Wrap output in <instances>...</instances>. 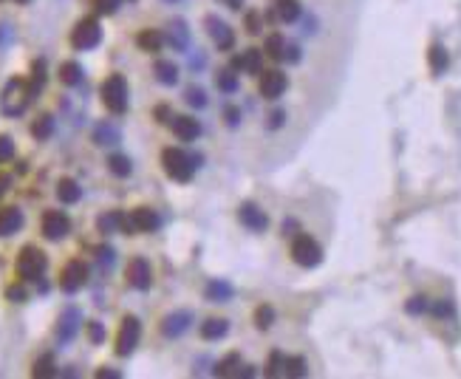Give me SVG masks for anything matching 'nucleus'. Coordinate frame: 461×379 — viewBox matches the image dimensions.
<instances>
[{"label": "nucleus", "instance_id": "obj_46", "mask_svg": "<svg viewBox=\"0 0 461 379\" xmlns=\"http://www.w3.org/2000/svg\"><path fill=\"white\" fill-rule=\"evenodd\" d=\"M88 340H91L93 345L105 343V325H102V323H88Z\"/></svg>", "mask_w": 461, "mask_h": 379}, {"label": "nucleus", "instance_id": "obj_29", "mask_svg": "<svg viewBox=\"0 0 461 379\" xmlns=\"http://www.w3.org/2000/svg\"><path fill=\"white\" fill-rule=\"evenodd\" d=\"M57 76H60V82H63V85L74 88V85H79V82H82V66H79L77 60H66V63L60 66Z\"/></svg>", "mask_w": 461, "mask_h": 379}, {"label": "nucleus", "instance_id": "obj_22", "mask_svg": "<svg viewBox=\"0 0 461 379\" xmlns=\"http://www.w3.org/2000/svg\"><path fill=\"white\" fill-rule=\"evenodd\" d=\"M232 286L227 281H210L207 283V289H204V298L210 300V303H230L232 300Z\"/></svg>", "mask_w": 461, "mask_h": 379}, {"label": "nucleus", "instance_id": "obj_15", "mask_svg": "<svg viewBox=\"0 0 461 379\" xmlns=\"http://www.w3.org/2000/svg\"><path fill=\"white\" fill-rule=\"evenodd\" d=\"M263 69V51L260 49H246L240 54L232 57V71H240V74H260Z\"/></svg>", "mask_w": 461, "mask_h": 379}, {"label": "nucleus", "instance_id": "obj_37", "mask_svg": "<svg viewBox=\"0 0 461 379\" xmlns=\"http://www.w3.org/2000/svg\"><path fill=\"white\" fill-rule=\"evenodd\" d=\"M184 102H187L190 108H196V111L207 108V94H204V88H198V85H187V91H184Z\"/></svg>", "mask_w": 461, "mask_h": 379}, {"label": "nucleus", "instance_id": "obj_21", "mask_svg": "<svg viewBox=\"0 0 461 379\" xmlns=\"http://www.w3.org/2000/svg\"><path fill=\"white\" fill-rule=\"evenodd\" d=\"M164 43H167V40H164V31H158V29H142V31L136 34V46H139L142 51H148V54L161 51Z\"/></svg>", "mask_w": 461, "mask_h": 379}, {"label": "nucleus", "instance_id": "obj_1", "mask_svg": "<svg viewBox=\"0 0 461 379\" xmlns=\"http://www.w3.org/2000/svg\"><path fill=\"white\" fill-rule=\"evenodd\" d=\"M198 161H201V156H193V153L181 151V148H164L161 151V167H164V173L173 181H181V184H187L193 178Z\"/></svg>", "mask_w": 461, "mask_h": 379}, {"label": "nucleus", "instance_id": "obj_47", "mask_svg": "<svg viewBox=\"0 0 461 379\" xmlns=\"http://www.w3.org/2000/svg\"><path fill=\"white\" fill-rule=\"evenodd\" d=\"M119 6H122V0H93L96 14H113Z\"/></svg>", "mask_w": 461, "mask_h": 379}, {"label": "nucleus", "instance_id": "obj_7", "mask_svg": "<svg viewBox=\"0 0 461 379\" xmlns=\"http://www.w3.org/2000/svg\"><path fill=\"white\" fill-rule=\"evenodd\" d=\"M292 258L298 266L303 269H314L323 263V246L311 238V235H298L295 243H292Z\"/></svg>", "mask_w": 461, "mask_h": 379}, {"label": "nucleus", "instance_id": "obj_30", "mask_svg": "<svg viewBox=\"0 0 461 379\" xmlns=\"http://www.w3.org/2000/svg\"><path fill=\"white\" fill-rule=\"evenodd\" d=\"M275 17H278L280 23H295V20L300 17V3H298V0H278Z\"/></svg>", "mask_w": 461, "mask_h": 379}, {"label": "nucleus", "instance_id": "obj_52", "mask_svg": "<svg viewBox=\"0 0 461 379\" xmlns=\"http://www.w3.org/2000/svg\"><path fill=\"white\" fill-rule=\"evenodd\" d=\"M283 122H286V113H283V111H275V113L269 116V128H280Z\"/></svg>", "mask_w": 461, "mask_h": 379}, {"label": "nucleus", "instance_id": "obj_38", "mask_svg": "<svg viewBox=\"0 0 461 379\" xmlns=\"http://www.w3.org/2000/svg\"><path fill=\"white\" fill-rule=\"evenodd\" d=\"M216 88L224 91V94H235V91H238V76H235V71H232V69L218 71V74H216Z\"/></svg>", "mask_w": 461, "mask_h": 379}, {"label": "nucleus", "instance_id": "obj_40", "mask_svg": "<svg viewBox=\"0 0 461 379\" xmlns=\"http://www.w3.org/2000/svg\"><path fill=\"white\" fill-rule=\"evenodd\" d=\"M308 363L303 357H286V377H306Z\"/></svg>", "mask_w": 461, "mask_h": 379}, {"label": "nucleus", "instance_id": "obj_26", "mask_svg": "<svg viewBox=\"0 0 461 379\" xmlns=\"http://www.w3.org/2000/svg\"><path fill=\"white\" fill-rule=\"evenodd\" d=\"M153 74L161 85H176L178 82V66L173 60H156Z\"/></svg>", "mask_w": 461, "mask_h": 379}, {"label": "nucleus", "instance_id": "obj_54", "mask_svg": "<svg viewBox=\"0 0 461 379\" xmlns=\"http://www.w3.org/2000/svg\"><path fill=\"white\" fill-rule=\"evenodd\" d=\"M286 57H289L292 63H298V60H300V49H298V46H286Z\"/></svg>", "mask_w": 461, "mask_h": 379}, {"label": "nucleus", "instance_id": "obj_4", "mask_svg": "<svg viewBox=\"0 0 461 379\" xmlns=\"http://www.w3.org/2000/svg\"><path fill=\"white\" fill-rule=\"evenodd\" d=\"M29 102H31V96H29V85H26L20 76L9 79V82H6V88H3V96H0V108H3V113H6V116H20V113L29 108Z\"/></svg>", "mask_w": 461, "mask_h": 379}, {"label": "nucleus", "instance_id": "obj_44", "mask_svg": "<svg viewBox=\"0 0 461 379\" xmlns=\"http://www.w3.org/2000/svg\"><path fill=\"white\" fill-rule=\"evenodd\" d=\"M260 29H263V14L260 11H249L246 14V31L249 34H260Z\"/></svg>", "mask_w": 461, "mask_h": 379}, {"label": "nucleus", "instance_id": "obj_10", "mask_svg": "<svg viewBox=\"0 0 461 379\" xmlns=\"http://www.w3.org/2000/svg\"><path fill=\"white\" fill-rule=\"evenodd\" d=\"M43 238H49V241H63L69 232H71V218L63 213V210H49L46 216H43Z\"/></svg>", "mask_w": 461, "mask_h": 379}, {"label": "nucleus", "instance_id": "obj_34", "mask_svg": "<svg viewBox=\"0 0 461 379\" xmlns=\"http://www.w3.org/2000/svg\"><path fill=\"white\" fill-rule=\"evenodd\" d=\"M60 371H57V363H54V357L51 354H43L37 363H34V368H31V377L37 379H49V377H57Z\"/></svg>", "mask_w": 461, "mask_h": 379}, {"label": "nucleus", "instance_id": "obj_27", "mask_svg": "<svg viewBox=\"0 0 461 379\" xmlns=\"http://www.w3.org/2000/svg\"><path fill=\"white\" fill-rule=\"evenodd\" d=\"M51 133H54V116H51V113H40V116L31 122V136H34L37 142H46Z\"/></svg>", "mask_w": 461, "mask_h": 379}, {"label": "nucleus", "instance_id": "obj_20", "mask_svg": "<svg viewBox=\"0 0 461 379\" xmlns=\"http://www.w3.org/2000/svg\"><path fill=\"white\" fill-rule=\"evenodd\" d=\"M131 218H133V224H136V232H156V229L161 227L158 213L151 210V207H139V210H133V213H131Z\"/></svg>", "mask_w": 461, "mask_h": 379}, {"label": "nucleus", "instance_id": "obj_50", "mask_svg": "<svg viewBox=\"0 0 461 379\" xmlns=\"http://www.w3.org/2000/svg\"><path fill=\"white\" fill-rule=\"evenodd\" d=\"M224 116H227V125H230V128H235V125L240 122V108H235V105H232V108H227V111H224Z\"/></svg>", "mask_w": 461, "mask_h": 379}, {"label": "nucleus", "instance_id": "obj_28", "mask_svg": "<svg viewBox=\"0 0 461 379\" xmlns=\"http://www.w3.org/2000/svg\"><path fill=\"white\" fill-rule=\"evenodd\" d=\"M93 142L102 145V148H111V145L119 142V131H116L111 122H99V125L93 128Z\"/></svg>", "mask_w": 461, "mask_h": 379}, {"label": "nucleus", "instance_id": "obj_45", "mask_svg": "<svg viewBox=\"0 0 461 379\" xmlns=\"http://www.w3.org/2000/svg\"><path fill=\"white\" fill-rule=\"evenodd\" d=\"M9 158H14V139L11 136H0V164H6Z\"/></svg>", "mask_w": 461, "mask_h": 379}, {"label": "nucleus", "instance_id": "obj_31", "mask_svg": "<svg viewBox=\"0 0 461 379\" xmlns=\"http://www.w3.org/2000/svg\"><path fill=\"white\" fill-rule=\"evenodd\" d=\"M122 221H125V213L113 210V213H105V216H99V218H96V229H99V232H105V235H111V232H122Z\"/></svg>", "mask_w": 461, "mask_h": 379}, {"label": "nucleus", "instance_id": "obj_5", "mask_svg": "<svg viewBox=\"0 0 461 379\" xmlns=\"http://www.w3.org/2000/svg\"><path fill=\"white\" fill-rule=\"evenodd\" d=\"M99 40H102V26H99L96 17H82V20H77V26H74V31H71V46H74L77 51H91V49H96Z\"/></svg>", "mask_w": 461, "mask_h": 379}, {"label": "nucleus", "instance_id": "obj_8", "mask_svg": "<svg viewBox=\"0 0 461 379\" xmlns=\"http://www.w3.org/2000/svg\"><path fill=\"white\" fill-rule=\"evenodd\" d=\"M88 283V263L85 261H69L66 266H63V272H60V289L66 292V295H77L79 289Z\"/></svg>", "mask_w": 461, "mask_h": 379}, {"label": "nucleus", "instance_id": "obj_9", "mask_svg": "<svg viewBox=\"0 0 461 379\" xmlns=\"http://www.w3.org/2000/svg\"><path fill=\"white\" fill-rule=\"evenodd\" d=\"M125 278H128V286L139 289V292H148L153 286V269L145 258H131L128 269H125Z\"/></svg>", "mask_w": 461, "mask_h": 379}, {"label": "nucleus", "instance_id": "obj_49", "mask_svg": "<svg viewBox=\"0 0 461 379\" xmlns=\"http://www.w3.org/2000/svg\"><path fill=\"white\" fill-rule=\"evenodd\" d=\"M430 311H433L436 317H447V314H453V303H450V300H439L436 305H430Z\"/></svg>", "mask_w": 461, "mask_h": 379}, {"label": "nucleus", "instance_id": "obj_35", "mask_svg": "<svg viewBox=\"0 0 461 379\" xmlns=\"http://www.w3.org/2000/svg\"><path fill=\"white\" fill-rule=\"evenodd\" d=\"M216 377H240V354H227L216 365Z\"/></svg>", "mask_w": 461, "mask_h": 379}, {"label": "nucleus", "instance_id": "obj_14", "mask_svg": "<svg viewBox=\"0 0 461 379\" xmlns=\"http://www.w3.org/2000/svg\"><path fill=\"white\" fill-rule=\"evenodd\" d=\"M238 221L246 229H252V232H266V227H269V216L258 204H252V201L238 207Z\"/></svg>", "mask_w": 461, "mask_h": 379}, {"label": "nucleus", "instance_id": "obj_6", "mask_svg": "<svg viewBox=\"0 0 461 379\" xmlns=\"http://www.w3.org/2000/svg\"><path fill=\"white\" fill-rule=\"evenodd\" d=\"M139 337H142V323L139 317L133 314H125L122 323H119V334H116V354L119 357H131L139 345Z\"/></svg>", "mask_w": 461, "mask_h": 379}, {"label": "nucleus", "instance_id": "obj_58", "mask_svg": "<svg viewBox=\"0 0 461 379\" xmlns=\"http://www.w3.org/2000/svg\"><path fill=\"white\" fill-rule=\"evenodd\" d=\"M167 3H176V0H167Z\"/></svg>", "mask_w": 461, "mask_h": 379}, {"label": "nucleus", "instance_id": "obj_18", "mask_svg": "<svg viewBox=\"0 0 461 379\" xmlns=\"http://www.w3.org/2000/svg\"><path fill=\"white\" fill-rule=\"evenodd\" d=\"M164 40H167V46H173L176 51H184V49L190 46V29H187V23H184V20H173V23L167 26Z\"/></svg>", "mask_w": 461, "mask_h": 379}, {"label": "nucleus", "instance_id": "obj_51", "mask_svg": "<svg viewBox=\"0 0 461 379\" xmlns=\"http://www.w3.org/2000/svg\"><path fill=\"white\" fill-rule=\"evenodd\" d=\"M156 116H158V122H161V125L173 122V116H170V108H167V105H158V108H156Z\"/></svg>", "mask_w": 461, "mask_h": 379}, {"label": "nucleus", "instance_id": "obj_17", "mask_svg": "<svg viewBox=\"0 0 461 379\" xmlns=\"http://www.w3.org/2000/svg\"><path fill=\"white\" fill-rule=\"evenodd\" d=\"M170 128H173V133H176L181 142H196V139L201 136V122L193 119V116H173Z\"/></svg>", "mask_w": 461, "mask_h": 379}, {"label": "nucleus", "instance_id": "obj_42", "mask_svg": "<svg viewBox=\"0 0 461 379\" xmlns=\"http://www.w3.org/2000/svg\"><path fill=\"white\" fill-rule=\"evenodd\" d=\"M427 308H430V303H427L425 295H416V298H410V300L405 303V311H407V314H425Z\"/></svg>", "mask_w": 461, "mask_h": 379}, {"label": "nucleus", "instance_id": "obj_43", "mask_svg": "<svg viewBox=\"0 0 461 379\" xmlns=\"http://www.w3.org/2000/svg\"><path fill=\"white\" fill-rule=\"evenodd\" d=\"M6 298H9L11 303H26V300H29V292H26L23 283H11V286L6 289Z\"/></svg>", "mask_w": 461, "mask_h": 379}, {"label": "nucleus", "instance_id": "obj_24", "mask_svg": "<svg viewBox=\"0 0 461 379\" xmlns=\"http://www.w3.org/2000/svg\"><path fill=\"white\" fill-rule=\"evenodd\" d=\"M57 198L63 204H77L79 198H82V187H79L74 178H60L57 181Z\"/></svg>", "mask_w": 461, "mask_h": 379}, {"label": "nucleus", "instance_id": "obj_13", "mask_svg": "<svg viewBox=\"0 0 461 379\" xmlns=\"http://www.w3.org/2000/svg\"><path fill=\"white\" fill-rule=\"evenodd\" d=\"M204 26H207V31H210L213 43L218 46V51H230L232 46H235V31H232L224 20H218L216 14H210V17L204 20Z\"/></svg>", "mask_w": 461, "mask_h": 379}, {"label": "nucleus", "instance_id": "obj_48", "mask_svg": "<svg viewBox=\"0 0 461 379\" xmlns=\"http://www.w3.org/2000/svg\"><path fill=\"white\" fill-rule=\"evenodd\" d=\"M96 261H99L102 266H111V263H113V249H111V246H99V249H96Z\"/></svg>", "mask_w": 461, "mask_h": 379}, {"label": "nucleus", "instance_id": "obj_12", "mask_svg": "<svg viewBox=\"0 0 461 379\" xmlns=\"http://www.w3.org/2000/svg\"><path fill=\"white\" fill-rule=\"evenodd\" d=\"M79 325H82V311H79L77 305H69L63 314H60V320H57V340L66 345V343H71L74 337H77Z\"/></svg>", "mask_w": 461, "mask_h": 379}, {"label": "nucleus", "instance_id": "obj_55", "mask_svg": "<svg viewBox=\"0 0 461 379\" xmlns=\"http://www.w3.org/2000/svg\"><path fill=\"white\" fill-rule=\"evenodd\" d=\"M9 187H11V176H0V196H6Z\"/></svg>", "mask_w": 461, "mask_h": 379}, {"label": "nucleus", "instance_id": "obj_25", "mask_svg": "<svg viewBox=\"0 0 461 379\" xmlns=\"http://www.w3.org/2000/svg\"><path fill=\"white\" fill-rule=\"evenodd\" d=\"M29 96H31V102L40 96V91H43V85H46V60H37L34 66H31V76H29Z\"/></svg>", "mask_w": 461, "mask_h": 379}, {"label": "nucleus", "instance_id": "obj_33", "mask_svg": "<svg viewBox=\"0 0 461 379\" xmlns=\"http://www.w3.org/2000/svg\"><path fill=\"white\" fill-rule=\"evenodd\" d=\"M427 60H430V71L439 76L447 71V66H450V57H447V51H445V46H433L430 51H427Z\"/></svg>", "mask_w": 461, "mask_h": 379}, {"label": "nucleus", "instance_id": "obj_2", "mask_svg": "<svg viewBox=\"0 0 461 379\" xmlns=\"http://www.w3.org/2000/svg\"><path fill=\"white\" fill-rule=\"evenodd\" d=\"M99 94H102V105H105V108H108L113 116H122V113L128 111L131 91H128V79H125L122 74L105 76V82H102Z\"/></svg>", "mask_w": 461, "mask_h": 379}, {"label": "nucleus", "instance_id": "obj_11", "mask_svg": "<svg viewBox=\"0 0 461 379\" xmlns=\"http://www.w3.org/2000/svg\"><path fill=\"white\" fill-rule=\"evenodd\" d=\"M286 88H289V79H286L283 71H278V69L263 71L260 85H258V91H260V96H263V99H280V96L286 94Z\"/></svg>", "mask_w": 461, "mask_h": 379}, {"label": "nucleus", "instance_id": "obj_32", "mask_svg": "<svg viewBox=\"0 0 461 379\" xmlns=\"http://www.w3.org/2000/svg\"><path fill=\"white\" fill-rule=\"evenodd\" d=\"M108 170H111L113 176H119V178H128V176L133 173V161H131L125 153H113V156L108 158Z\"/></svg>", "mask_w": 461, "mask_h": 379}, {"label": "nucleus", "instance_id": "obj_16", "mask_svg": "<svg viewBox=\"0 0 461 379\" xmlns=\"http://www.w3.org/2000/svg\"><path fill=\"white\" fill-rule=\"evenodd\" d=\"M190 325H193V314H190V311H173V314H167V317L161 320V334H164L167 340H176V337H181Z\"/></svg>", "mask_w": 461, "mask_h": 379}, {"label": "nucleus", "instance_id": "obj_23", "mask_svg": "<svg viewBox=\"0 0 461 379\" xmlns=\"http://www.w3.org/2000/svg\"><path fill=\"white\" fill-rule=\"evenodd\" d=\"M227 331H230V320H224V317H210L201 323L204 340H221V337H227Z\"/></svg>", "mask_w": 461, "mask_h": 379}, {"label": "nucleus", "instance_id": "obj_53", "mask_svg": "<svg viewBox=\"0 0 461 379\" xmlns=\"http://www.w3.org/2000/svg\"><path fill=\"white\" fill-rule=\"evenodd\" d=\"M96 377L99 379H119L122 374H119V371H111V368H99V371H96Z\"/></svg>", "mask_w": 461, "mask_h": 379}, {"label": "nucleus", "instance_id": "obj_57", "mask_svg": "<svg viewBox=\"0 0 461 379\" xmlns=\"http://www.w3.org/2000/svg\"><path fill=\"white\" fill-rule=\"evenodd\" d=\"M17 3H31V0H17Z\"/></svg>", "mask_w": 461, "mask_h": 379}, {"label": "nucleus", "instance_id": "obj_19", "mask_svg": "<svg viewBox=\"0 0 461 379\" xmlns=\"http://www.w3.org/2000/svg\"><path fill=\"white\" fill-rule=\"evenodd\" d=\"M23 229V210L17 207H3L0 210V238H9Z\"/></svg>", "mask_w": 461, "mask_h": 379}, {"label": "nucleus", "instance_id": "obj_36", "mask_svg": "<svg viewBox=\"0 0 461 379\" xmlns=\"http://www.w3.org/2000/svg\"><path fill=\"white\" fill-rule=\"evenodd\" d=\"M263 51H266V57H272V60H286V40H283L280 34H269Z\"/></svg>", "mask_w": 461, "mask_h": 379}, {"label": "nucleus", "instance_id": "obj_3", "mask_svg": "<svg viewBox=\"0 0 461 379\" xmlns=\"http://www.w3.org/2000/svg\"><path fill=\"white\" fill-rule=\"evenodd\" d=\"M46 266H49V258H46L43 249H37V246H31V243L20 249V255H17V275H20L23 283L40 281L43 272H46Z\"/></svg>", "mask_w": 461, "mask_h": 379}, {"label": "nucleus", "instance_id": "obj_41", "mask_svg": "<svg viewBox=\"0 0 461 379\" xmlns=\"http://www.w3.org/2000/svg\"><path fill=\"white\" fill-rule=\"evenodd\" d=\"M266 374H269V377H286V354L275 351L272 360H269V371H266Z\"/></svg>", "mask_w": 461, "mask_h": 379}, {"label": "nucleus", "instance_id": "obj_56", "mask_svg": "<svg viewBox=\"0 0 461 379\" xmlns=\"http://www.w3.org/2000/svg\"><path fill=\"white\" fill-rule=\"evenodd\" d=\"M224 3H227L230 9H240V6H243V0H224Z\"/></svg>", "mask_w": 461, "mask_h": 379}, {"label": "nucleus", "instance_id": "obj_39", "mask_svg": "<svg viewBox=\"0 0 461 379\" xmlns=\"http://www.w3.org/2000/svg\"><path fill=\"white\" fill-rule=\"evenodd\" d=\"M272 323H275V308L269 303L258 305V308H255V325H258L260 331H266V328H272Z\"/></svg>", "mask_w": 461, "mask_h": 379}]
</instances>
